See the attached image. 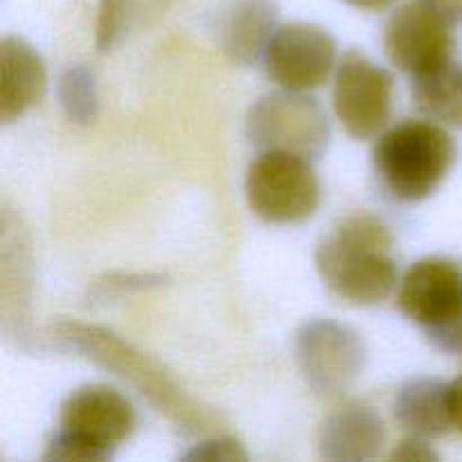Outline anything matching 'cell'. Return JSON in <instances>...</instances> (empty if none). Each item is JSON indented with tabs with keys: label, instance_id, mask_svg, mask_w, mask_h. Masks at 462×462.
I'll return each mask as SVG.
<instances>
[{
	"label": "cell",
	"instance_id": "cell-24",
	"mask_svg": "<svg viewBox=\"0 0 462 462\" xmlns=\"http://www.w3.org/2000/svg\"><path fill=\"white\" fill-rule=\"evenodd\" d=\"M343 3L352 5L356 9H365V12H382V9L391 7L395 0H343Z\"/></svg>",
	"mask_w": 462,
	"mask_h": 462
},
{
	"label": "cell",
	"instance_id": "cell-19",
	"mask_svg": "<svg viewBox=\"0 0 462 462\" xmlns=\"http://www.w3.org/2000/svg\"><path fill=\"white\" fill-rule=\"evenodd\" d=\"M59 104L75 125H90L99 113V97L93 72L86 66H70L59 75Z\"/></svg>",
	"mask_w": 462,
	"mask_h": 462
},
{
	"label": "cell",
	"instance_id": "cell-6",
	"mask_svg": "<svg viewBox=\"0 0 462 462\" xmlns=\"http://www.w3.org/2000/svg\"><path fill=\"white\" fill-rule=\"evenodd\" d=\"M246 199L266 224H302L320 206V180L310 158L264 152L246 171Z\"/></svg>",
	"mask_w": 462,
	"mask_h": 462
},
{
	"label": "cell",
	"instance_id": "cell-22",
	"mask_svg": "<svg viewBox=\"0 0 462 462\" xmlns=\"http://www.w3.org/2000/svg\"><path fill=\"white\" fill-rule=\"evenodd\" d=\"M449 418L451 427L462 436V374L454 383H449Z\"/></svg>",
	"mask_w": 462,
	"mask_h": 462
},
{
	"label": "cell",
	"instance_id": "cell-12",
	"mask_svg": "<svg viewBox=\"0 0 462 462\" xmlns=\"http://www.w3.org/2000/svg\"><path fill=\"white\" fill-rule=\"evenodd\" d=\"M3 329L25 346L32 338V248L25 228L9 208L3 210V255H0Z\"/></svg>",
	"mask_w": 462,
	"mask_h": 462
},
{
	"label": "cell",
	"instance_id": "cell-21",
	"mask_svg": "<svg viewBox=\"0 0 462 462\" xmlns=\"http://www.w3.org/2000/svg\"><path fill=\"white\" fill-rule=\"evenodd\" d=\"M203 447H208V454L201 451V454H189L188 458H246L244 451H239L237 442L233 440H219V442H206Z\"/></svg>",
	"mask_w": 462,
	"mask_h": 462
},
{
	"label": "cell",
	"instance_id": "cell-14",
	"mask_svg": "<svg viewBox=\"0 0 462 462\" xmlns=\"http://www.w3.org/2000/svg\"><path fill=\"white\" fill-rule=\"evenodd\" d=\"M0 120L3 125L18 120L43 99L48 72L41 54L21 36H5L0 43Z\"/></svg>",
	"mask_w": 462,
	"mask_h": 462
},
{
	"label": "cell",
	"instance_id": "cell-7",
	"mask_svg": "<svg viewBox=\"0 0 462 462\" xmlns=\"http://www.w3.org/2000/svg\"><path fill=\"white\" fill-rule=\"evenodd\" d=\"M246 138L262 152L319 158L329 144V120L316 99L284 90L257 99L246 116Z\"/></svg>",
	"mask_w": 462,
	"mask_h": 462
},
{
	"label": "cell",
	"instance_id": "cell-9",
	"mask_svg": "<svg viewBox=\"0 0 462 462\" xmlns=\"http://www.w3.org/2000/svg\"><path fill=\"white\" fill-rule=\"evenodd\" d=\"M393 79L386 68L359 50H347L334 79V111L355 140L377 138L391 122Z\"/></svg>",
	"mask_w": 462,
	"mask_h": 462
},
{
	"label": "cell",
	"instance_id": "cell-23",
	"mask_svg": "<svg viewBox=\"0 0 462 462\" xmlns=\"http://www.w3.org/2000/svg\"><path fill=\"white\" fill-rule=\"evenodd\" d=\"M427 3H431L438 12L445 14L454 25L462 23V0H427Z\"/></svg>",
	"mask_w": 462,
	"mask_h": 462
},
{
	"label": "cell",
	"instance_id": "cell-1",
	"mask_svg": "<svg viewBox=\"0 0 462 462\" xmlns=\"http://www.w3.org/2000/svg\"><path fill=\"white\" fill-rule=\"evenodd\" d=\"M50 338L63 350L77 352L84 359L97 364L99 368L129 382L183 431L203 433L219 424V415L203 409L192 397L185 395L183 388L152 356L135 350L111 329L77 323V320H61L50 328Z\"/></svg>",
	"mask_w": 462,
	"mask_h": 462
},
{
	"label": "cell",
	"instance_id": "cell-5",
	"mask_svg": "<svg viewBox=\"0 0 462 462\" xmlns=\"http://www.w3.org/2000/svg\"><path fill=\"white\" fill-rule=\"evenodd\" d=\"M397 307L440 347L462 355V269L447 257H424L404 273Z\"/></svg>",
	"mask_w": 462,
	"mask_h": 462
},
{
	"label": "cell",
	"instance_id": "cell-4",
	"mask_svg": "<svg viewBox=\"0 0 462 462\" xmlns=\"http://www.w3.org/2000/svg\"><path fill=\"white\" fill-rule=\"evenodd\" d=\"M138 418L122 393L84 386L68 395L59 413V433L48 442L43 460L104 462L134 433Z\"/></svg>",
	"mask_w": 462,
	"mask_h": 462
},
{
	"label": "cell",
	"instance_id": "cell-2",
	"mask_svg": "<svg viewBox=\"0 0 462 462\" xmlns=\"http://www.w3.org/2000/svg\"><path fill=\"white\" fill-rule=\"evenodd\" d=\"M393 235L379 217L356 212L334 226L316 248V269L341 300L370 307L386 300L397 287Z\"/></svg>",
	"mask_w": 462,
	"mask_h": 462
},
{
	"label": "cell",
	"instance_id": "cell-20",
	"mask_svg": "<svg viewBox=\"0 0 462 462\" xmlns=\"http://www.w3.org/2000/svg\"><path fill=\"white\" fill-rule=\"evenodd\" d=\"M438 454L422 440H404L391 454V460H436Z\"/></svg>",
	"mask_w": 462,
	"mask_h": 462
},
{
	"label": "cell",
	"instance_id": "cell-17",
	"mask_svg": "<svg viewBox=\"0 0 462 462\" xmlns=\"http://www.w3.org/2000/svg\"><path fill=\"white\" fill-rule=\"evenodd\" d=\"M413 102L431 120L462 129V63L449 61L413 77Z\"/></svg>",
	"mask_w": 462,
	"mask_h": 462
},
{
	"label": "cell",
	"instance_id": "cell-18",
	"mask_svg": "<svg viewBox=\"0 0 462 462\" xmlns=\"http://www.w3.org/2000/svg\"><path fill=\"white\" fill-rule=\"evenodd\" d=\"M170 0H102L97 21L99 50H111L134 27L147 23L152 16L165 12Z\"/></svg>",
	"mask_w": 462,
	"mask_h": 462
},
{
	"label": "cell",
	"instance_id": "cell-15",
	"mask_svg": "<svg viewBox=\"0 0 462 462\" xmlns=\"http://www.w3.org/2000/svg\"><path fill=\"white\" fill-rule=\"evenodd\" d=\"M395 420L418 438H442L451 431L449 383L411 379L395 395Z\"/></svg>",
	"mask_w": 462,
	"mask_h": 462
},
{
	"label": "cell",
	"instance_id": "cell-11",
	"mask_svg": "<svg viewBox=\"0 0 462 462\" xmlns=\"http://www.w3.org/2000/svg\"><path fill=\"white\" fill-rule=\"evenodd\" d=\"M337 61V41L311 23H291L273 32L264 52L266 75L282 90L307 93L328 81Z\"/></svg>",
	"mask_w": 462,
	"mask_h": 462
},
{
	"label": "cell",
	"instance_id": "cell-13",
	"mask_svg": "<svg viewBox=\"0 0 462 462\" xmlns=\"http://www.w3.org/2000/svg\"><path fill=\"white\" fill-rule=\"evenodd\" d=\"M383 442V420L377 411L356 402L329 413L319 433L320 456L332 462L373 460L379 456Z\"/></svg>",
	"mask_w": 462,
	"mask_h": 462
},
{
	"label": "cell",
	"instance_id": "cell-8",
	"mask_svg": "<svg viewBox=\"0 0 462 462\" xmlns=\"http://www.w3.org/2000/svg\"><path fill=\"white\" fill-rule=\"evenodd\" d=\"M296 361L307 386L320 400L346 395L365 365V346L359 334L332 319H316L296 334Z\"/></svg>",
	"mask_w": 462,
	"mask_h": 462
},
{
	"label": "cell",
	"instance_id": "cell-10",
	"mask_svg": "<svg viewBox=\"0 0 462 462\" xmlns=\"http://www.w3.org/2000/svg\"><path fill=\"white\" fill-rule=\"evenodd\" d=\"M383 48L402 72L427 75L454 61V23L427 0H411L386 23Z\"/></svg>",
	"mask_w": 462,
	"mask_h": 462
},
{
	"label": "cell",
	"instance_id": "cell-16",
	"mask_svg": "<svg viewBox=\"0 0 462 462\" xmlns=\"http://www.w3.org/2000/svg\"><path fill=\"white\" fill-rule=\"evenodd\" d=\"M278 9L271 0H237L221 25V45L239 63L264 57L275 32Z\"/></svg>",
	"mask_w": 462,
	"mask_h": 462
},
{
	"label": "cell",
	"instance_id": "cell-3",
	"mask_svg": "<svg viewBox=\"0 0 462 462\" xmlns=\"http://www.w3.org/2000/svg\"><path fill=\"white\" fill-rule=\"evenodd\" d=\"M458 147L442 126L409 120L377 140L373 165L391 197L413 203L431 197L454 167Z\"/></svg>",
	"mask_w": 462,
	"mask_h": 462
}]
</instances>
